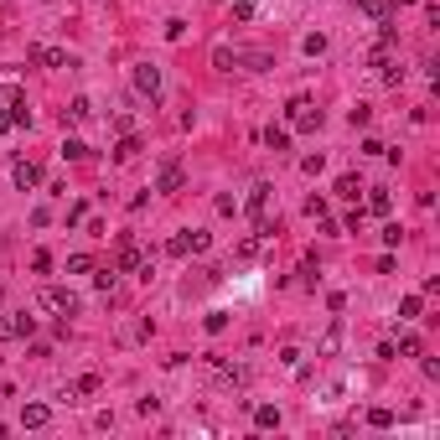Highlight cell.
<instances>
[{"label": "cell", "mask_w": 440, "mask_h": 440, "mask_svg": "<svg viewBox=\"0 0 440 440\" xmlns=\"http://www.w3.org/2000/svg\"><path fill=\"white\" fill-rule=\"evenodd\" d=\"M186 243H192V254H208L212 233H202V228H186Z\"/></svg>", "instance_id": "cell-22"}, {"label": "cell", "mask_w": 440, "mask_h": 440, "mask_svg": "<svg viewBox=\"0 0 440 440\" xmlns=\"http://www.w3.org/2000/svg\"><path fill=\"white\" fill-rule=\"evenodd\" d=\"M114 280H119V269H114V265H104L99 275H93V285H99V290H114Z\"/></svg>", "instance_id": "cell-29"}, {"label": "cell", "mask_w": 440, "mask_h": 440, "mask_svg": "<svg viewBox=\"0 0 440 440\" xmlns=\"http://www.w3.org/2000/svg\"><path fill=\"white\" fill-rule=\"evenodd\" d=\"M166 254H171V259H186V254H192V243H186V228H182V233H176V239H171V243H166Z\"/></svg>", "instance_id": "cell-23"}, {"label": "cell", "mask_w": 440, "mask_h": 440, "mask_svg": "<svg viewBox=\"0 0 440 440\" xmlns=\"http://www.w3.org/2000/svg\"><path fill=\"white\" fill-rule=\"evenodd\" d=\"M233 21H254V0H239V5H233Z\"/></svg>", "instance_id": "cell-35"}, {"label": "cell", "mask_w": 440, "mask_h": 440, "mask_svg": "<svg viewBox=\"0 0 440 440\" xmlns=\"http://www.w3.org/2000/svg\"><path fill=\"white\" fill-rule=\"evenodd\" d=\"M212 62H218V68H223V73H233V62H239V58H233L228 47H218V52H212Z\"/></svg>", "instance_id": "cell-33"}, {"label": "cell", "mask_w": 440, "mask_h": 440, "mask_svg": "<svg viewBox=\"0 0 440 440\" xmlns=\"http://www.w3.org/2000/svg\"><path fill=\"white\" fill-rule=\"evenodd\" d=\"M269 192H275L269 182H254V192L243 197V212H249L254 223H265V212H269Z\"/></svg>", "instance_id": "cell-6"}, {"label": "cell", "mask_w": 440, "mask_h": 440, "mask_svg": "<svg viewBox=\"0 0 440 440\" xmlns=\"http://www.w3.org/2000/svg\"><path fill=\"white\" fill-rule=\"evenodd\" d=\"M5 109H11V119H16V125H32V109H26V93H5Z\"/></svg>", "instance_id": "cell-12"}, {"label": "cell", "mask_w": 440, "mask_h": 440, "mask_svg": "<svg viewBox=\"0 0 440 440\" xmlns=\"http://www.w3.org/2000/svg\"><path fill=\"white\" fill-rule=\"evenodd\" d=\"M32 269H36V275H47V269H52V254H47V249H36V254H32Z\"/></svg>", "instance_id": "cell-34"}, {"label": "cell", "mask_w": 440, "mask_h": 440, "mask_svg": "<svg viewBox=\"0 0 440 440\" xmlns=\"http://www.w3.org/2000/svg\"><path fill=\"white\" fill-rule=\"evenodd\" d=\"M62 156H68V161H88V145H83L78 135H68L62 140Z\"/></svg>", "instance_id": "cell-20"}, {"label": "cell", "mask_w": 440, "mask_h": 440, "mask_svg": "<svg viewBox=\"0 0 440 440\" xmlns=\"http://www.w3.org/2000/svg\"><path fill=\"white\" fill-rule=\"evenodd\" d=\"M11 337H16L11 332V316H0V342H11Z\"/></svg>", "instance_id": "cell-39"}, {"label": "cell", "mask_w": 440, "mask_h": 440, "mask_svg": "<svg viewBox=\"0 0 440 440\" xmlns=\"http://www.w3.org/2000/svg\"><path fill=\"white\" fill-rule=\"evenodd\" d=\"M301 47H306V58H321V52H326V36H321V32H316V36H306V42H301Z\"/></svg>", "instance_id": "cell-30"}, {"label": "cell", "mask_w": 440, "mask_h": 440, "mask_svg": "<svg viewBox=\"0 0 440 440\" xmlns=\"http://www.w3.org/2000/svg\"><path fill=\"white\" fill-rule=\"evenodd\" d=\"M0 99H5V83H0Z\"/></svg>", "instance_id": "cell-41"}, {"label": "cell", "mask_w": 440, "mask_h": 440, "mask_svg": "<svg viewBox=\"0 0 440 440\" xmlns=\"http://www.w3.org/2000/svg\"><path fill=\"white\" fill-rule=\"evenodd\" d=\"M114 269H119V275H145V280H151V259H145V254H140V243H119V259H114Z\"/></svg>", "instance_id": "cell-2"}, {"label": "cell", "mask_w": 440, "mask_h": 440, "mask_svg": "<svg viewBox=\"0 0 440 440\" xmlns=\"http://www.w3.org/2000/svg\"><path fill=\"white\" fill-rule=\"evenodd\" d=\"M47 419H52V409H47V404H26V409H21V425H26V430H42Z\"/></svg>", "instance_id": "cell-15"}, {"label": "cell", "mask_w": 440, "mask_h": 440, "mask_svg": "<svg viewBox=\"0 0 440 440\" xmlns=\"http://www.w3.org/2000/svg\"><path fill=\"white\" fill-rule=\"evenodd\" d=\"M11 332H16V337H21V342H26V337H32V332H36V316H26V311H16V316H11Z\"/></svg>", "instance_id": "cell-18"}, {"label": "cell", "mask_w": 440, "mask_h": 440, "mask_svg": "<svg viewBox=\"0 0 440 440\" xmlns=\"http://www.w3.org/2000/svg\"><path fill=\"white\" fill-rule=\"evenodd\" d=\"M83 394H99V373H83V378H73L62 389V399H83Z\"/></svg>", "instance_id": "cell-10"}, {"label": "cell", "mask_w": 440, "mask_h": 440, "mask_svg": "<svg viewBox=\"0 0 440 440\" xmlns=\"http://www.w3.org/2000/svg\"><path fill=\"white\" fill-rule=\"evenodd\" d=\"M394 5H415V0H394Z\"/></svg>", "instance_id": "cell-40"}, {"label": "cell", "mask_w": 440, "mask_h": 440, "mask_svg": "<svg viewBox=\"0 0 440 440\" xmlns=\"http://www.w3.org/2000/svg\"><path fill=\"white\" fill-rule=\"evenodd\" d=\"M352 5H358V11H368L373 21H389V16H394V0H352Z\"/></svg>", "instance_id": "cell-13"}, {"label": "cell", "mask_w": 440, "mask_h": 440, "mask_svg": "<svg viewBox=\"0 0 440 440\" xmlns=\"http://www.w3.org/2000/svg\"><path fill=\"white\" fill-rule=\"evenodd\" d=\"M254 425H259V430H275V425H280V409H275V404H259V409H254Z\"/></svg>", "instance_id": "cell-19"}, {"label": "cell", "mask_w": 440, "mask_h": 440, "mask_svg": "<svg viewBox=\"0 0 440 440\" xmlns=\"http://www.w3.org/2000/svg\"><path fill=\"white\" fill-rule=\"evenodd\" d=\"M93 269V254H68V275H88Z\"/></svg>", "instance_id": "cell-26"}, {"label": "cell", "mask_w": 440, "mask_h": 440, "mask_svg": "<svg viewBox=\"0 0 440 440\" xmlns=\"http://www.w3.org/2000/svg\"><path fill=\"white\" fill-rule=\"evenodd\" d=\"M11 182L21 186V192H32V186H42V166H36V161H16L11 166Z\"/></svg>", "instance_id": "cell-8"}, {"label": "cell", "mask_w": 440, "mask_h": 440, "mask_svg": "<svg viewBox=\"0 0 440 440\" xmlns=\"http://www.w3.org/2000/svg\"><path fill=\"white\" fill-rule=\"evenodd\" d=\"M182 36H186V21H182V16H171V21H166V42H182Z\"/></svg>", "instance_id": "cell-31"}, {"label": "cell", "mask_w": 440, "mask_h": 440, "mask_svg": "<svg viewBox=\"0 0 440 440\" xmlns=\"http://www.w3.org/2000/svg\"><path fill=\"white\" fill-rule=\"evenodd\" d=\"M321 166H326V161H321V151H316V156H306V161H301V171H306V176H316Z\"/></svg>", "instance_id": "cell-36"}, {"label": "cell", "mask_w": 440, "mask_h": 440, "mask_svg": "<svg viewBox=\"0 0 440 440\" xmlns=\"http://www.w3.org/2000/svg\"><path fill=\"white\" fill-rule=\"evenodd\" d=\"M394 358H419V337H415V332H404V337H399Z\"/></svg>", "instance_id": "cell-21"}, {"label": "cell", "mask_w": 440, "mask_h": 440, "mask_svg": "<svg viewBox=\"0 0 440 440\" xmlns=\"http://www.w3.org/2000/svg\"><path fill=\"white\" fill-rule=\"evenodd\" d=\"M88 114H93V104H88V99H73V104H68V119H73V125H83Z\"/></svg>", "instance_id": "cell-24"}, {"label": "cell", "mask_w": 440, "mask_h": 440, "mask_svg": "<svg viewBox=\"0 0 440 440\" xmlns=\"http://www.w3.org/2000/svg\"><path fill=\"white\" fill-rule=\"evenodd\" d=\"M202 326H208V332H212V337H218V332H223V326H228V311H208V321H202Z\"/></svg>", "instance_id": "cell-32"}, {"label": "cell", "mask_w": 440, "mask_h": 440, "mask_svg": "<svg viewBox=\"0 0 440 440\" xmlns=\"http://www.w3.org/2000/svg\"><path fill=\"white\" fill-rule=\"evenodd\" d=\"M368 119H373V109H368V104H352V109H347V125H352V130H363Z\"/></svg>", "instance_id": "cell-25"}, {"label": "cell", "mask_w": 440, "mask_h": 440, "mask_svg": "<svg viewBox=\"0 0 440 440\" xmlns=\"http://www.w3.org/2000/svg\"><path fill=\"white\" fill-rule=\"evenodd\" d=\"M306 212H311V218L321 223V218H326V197H311V202H306Z\"/></svg>", "instance_id": "cell-37"}, {"label": "cell", "mask_w": 440, "mask_h": 440, "mask_svg": "<svg viewBox=\"0 0 440 440\" xmlns=\"http://www.w3.org/2000/svg\"><path fill=\"white\" fill-rule=\"evenodd\" d=\"M265 145H269L275 156H280V151H290V125H269V130H265Z\"/></svg>", "instance_id": "cell-14"}, {"label": "cell", "mask_w": 440, "mask_h": 440, "mask_svg": "<svg viewBox=\"0 0 440 440\" xmlns=\"http://www.w3.org/2000/svg\"><path fill=\"white\" fill-rule=\"evenodd\" d=\"M368 212H373V218H389V212H394V197H389L383 186H373V192H368Z\"/></svg>", "instance_id": "cell-11"}, {"label": "cell", "mask_w": 440, "mask_h": 440, "mask_svg": "<svg viewBox=\"0 0 440 440\" xmlns=\"http://www.w3.org/2000/svg\"><path fill=\"white\" fill-rule=\"evenodd\" d=\"M26 62H42V68H78L73 52H58V47H42V42L26 47Z\"/></svg>", "instance_id": "cell-3"}, {"label": "cell", "mask_w": 440, "mask_h": 440, "mask_svg": "<svg viewBox=\"0 0 440 440\" xmlns=\"http://www.w3.org/2000/svg\"><path fill=\"white\" fill-rule=\"evenodd\" d=\"M135 88H140V93H145V99L156 104V99H161V68L140 62V68H135Z\"/></svg>", "instance_id": "cell-7"}, {"label": "cell", "mask_w": 440, "mask_h": 440, "mask_svg": "<svg viewBox=\"0 0 440 440\" xmlns=\"http://www.w3.org/2000/svg\"><path fill=\"white\" fill-rule=\"evenodd\" d=\"M368 425L373 430H389V425H394V409H368Z\"/></svg>", "instance_id": "cell-27"}, {"label": "cell", "mask_w": 440, "mask_h": 440, "mask_svg": "<svg viewBox=\"0 0 440 440\" xmlns=\"http://www.w3.org/2000/svg\"><path fill=\"white\" fill-rule=\"evenodd\" d=\"M182 186H186V166H182V161H166L161 171H156V186H151V192H182Z\"/></svg>", "instance_id": "cell-4"}, {"label": "cell", "mask_w": 440, "mask_h": 440, "mask_svg": "<svg viewBox=\"0 0 440 440\" xmlns=\"http://www.w3.org/2000/svg\"><path fill=\"white\" fill-rule=\"evenodd\" d=\"M140 151H145V145H140V135H130V130H125V135H119V145H114V166H125V161H135V156Z\"/></svg>", "instance_id": "cell-9"}, {"label": "cell", "mask_w": 440, "mask_h": 440, "mask_svg": "<svg viewBox=\"0 0 440 440\" xmlns=\"http://www.w3.org/2000/svg\"><path fill=\"white\" fill-rule=\"evenodd\" d=\"M419 311H425V295H404V301H399V321H415Z\"/></svg>", "instance_id": "cell-17"}, {"label": "cell", "mask_w": 440, "mask_h": 440, "mask_svg": "<svg viewBox=\"0 0 440 440\" xmlns=\"http://www.w3.org/2000/svg\"><path fill=\"white\" fill-rule=\"evenodd\" d=\"M42 306H52V311H68V316H78V295H73L68 285H47V290H42Z\"/></svg>", "instance_id": "cell-5"}, {"label": "cell", "mask_w": 440, "mask_h": 440, "mask_svg": "<svg viewBox=\"0 0 440 440\" xmlns=\"http://www.w3.org/2000/svg\"><path fill=\"white\" fill-rule=\"evenodd\" d=\"M16 130V119H11V109H0V135H11Z\"/></svg>", "instance_id": "cell-38"}, {"label": "cell", "mask_w": 440, "mask_h": 440, "mask_svg": "<svg viewBox=\"0 0 440 440\" xmlns=\"http://www.w3.org/2000/svg\"><path fill=\"white\" fill-rule=\"evenodd\" d=\"M337 342H342V326H332V332L321 337V347H316V352H321V358H332V352H337Z\"/></svg>", "instance_id": "cell-28"}, {"label": "cell", "mask_w": 440, "mask_h": 440, "mask_svg": "<svg viewBox=\"0 0 440 440\" xmlns=\"http://www.w3.org/2000/svg\"><path fill=\"white\" fill-rule=\"evenodd\" d=\"M358 192H363V182H358V176H337V197H347V202H358Z\"/></svg>", "instance_id": "cell-16"}, {"label": "cell", "mask_w": 440, "mask_h": 440, "mask_svg": "<svg viewBox=\"0 0 440 440\" xmlns=\"http://www.w3.org/2000/svg\"><path fill=\"white\" fill-rule=\"evenodd\" d=\"M285 119H290L295 130H321V109H316L306 93H295V99L285 104Z\"/></svg>", "instance_id": "cell-1"}]
</instances>
